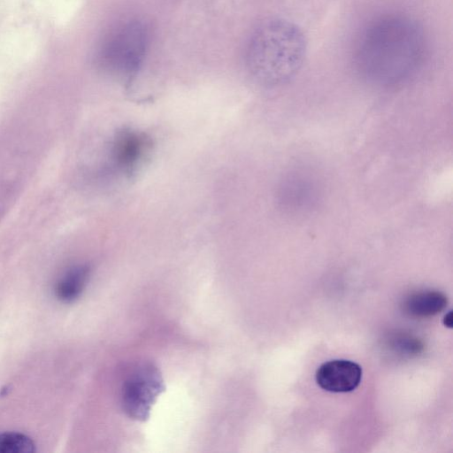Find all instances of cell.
<instances>
[{"label": "cell", "mask_w": 453, "mask_h": 453, "mask_svg": "<svg viewBox=\"0 0 453 453\" xmlns=\"http://www.w3.org/2000/svg\"><path fill=\"white\" fill-rule=\"evenodd\" d=\"M426 50L422 28L411 18L392 15L372 23L363 34L356 51L361 76L379 86H394L414 75Z\"/></svg>", "instance_id": "1"}, {"label": "cell", "mask_w": 453, "mask_h": 453, "mask_svg": "<svg viewBox=\"0 0 453 453\" xmlns=\"http://www.w3.org/2000/svg\"><path fill=\"white\" fill-rule=\"evenodd\" d=\"M164 390L165 383L158 368L152 364L142 365L123 384L122 410L131 419L145 421Z\"/></svg>", "instance_id": "4"}, {"label": "cell", "mask_w": 453, "mask_h": 453, "mask_svg": "<svg viewBox=\"0 0 453 453\" xmlns=\"http://www.w3.org/2000/svg\"><path fill=\"white\" fill-rule=\"evenodd\" d=\"M150 147V141L143 133L131 129L118 132L111 146L110 158L113 170L131 174L145 157Z\"/></svg>", "instance_id": "5"}, {"label": "cell", "mask_w": 453, "mask_h": 453, "mask_svg": "<svg viewBox=\"0 0 453 453\" xmlns=\"http://www.w3.org/2000/svg\"><path fill=\"white\" fill-rule=\"evenodd\" d=\"M444 325L448 327H452V312L449 311L444 317Z\"/></svg>", "instance_id": "11"}, {"label": "cell", "mask_w": 453, "mask_h": 453, "mask_svg": "<svg viewBox=\"0 0 453 453\" xmlns=\"http://www.w3.org/2000/svg\"><path fill=\"white\" fill-rule=\"evenodd\" d=\"M35 451L34 441L18 432L0 434V453H33Z\"/></svg>", "instance_id": "9"}, {"label": "cell", "mask_w": 453, "mask_h": 453, "mask_svg": "<svg viewBox=\"0 0 453 453\" xmlns=\"http://www.w3.org/2000/svg\"><path fill=\"white\" fill-rule=\"evenodd\" d=\"M389 347L402 355L411 356L421 352L423 346L417 338L409 334H398L389 339Z\"/></svg>", "instance_id": "10"}, {"label": "cell", "mask_w": 453, "mask_h": 453, "mask_svg": "<svg viewBox=\"0 0 453 453\" xmlns=\"http://www.w3.org/2000/svg\"><path fill=\"white\" fill-rule=\"evenodd\" d=\"M447 303V296L442 292L425 290L409 295L403 300V310L410 317L424 319L441 312Z\"/></svg>", "instance_id": "7"}, {"label": "cell", "mask_w": 453, "mask_h": 453, "mask_svg": "<svg viewBox=\"0 0 453 453\" xmlns=\"http://www.w3.org/2000/svg\"><path fill=\"white\" fill-rule=\"evenodd\" d=\"M90 268L86 265H79L68 269L57 281L54 294L63 303H73L84 291L89 279Z\"/></svg>", "instance_id": "8"}, {"label": "cell", "mask_w": 453, "mask_h": 453, "mask_svg": "<svg viewBox=\"0 0 453 453\" xmlns=\"http://www.w3.org/2000/svg\"><path fill=\"white\" fill-rule=\"evenodd\" d=\"M317 384L333 393H347L356 389L361 382L362 368L350 360L334 359L322 364L315 375Z\"/></svg>", "instance_id": "6"}, {"label": "cell", "mask_w": 453, "mask_h": 453, "mask_svg": "<svg viewBox=\"0 0 453 453\" xmlns=\"http://www.w3.org/2000/svg\"><path fill=\"white\" fill-rule=\"evenodd\" d=\"M307 41L294 22L272 18L259 25L250 37L246 64L251 76L265 86L282 85L302 68Z\"/></svg>", "instance_id": "2"}, {"label": "cell", "mask_w": 453, "mask_h": 453, "mask_svg": "<svg viewBox=\"0 0 453 453\" xmlns=\"http://www.w3.org/2000/svg\"><path fill=\"white\" fill-rule=\"evenodd\" d=\"M148 42V31L143 23L131 20L121 24L104 44L103 66L119 78H133L143 62Z\"/></svg>", "instance_id": "3"}]
</instances>
